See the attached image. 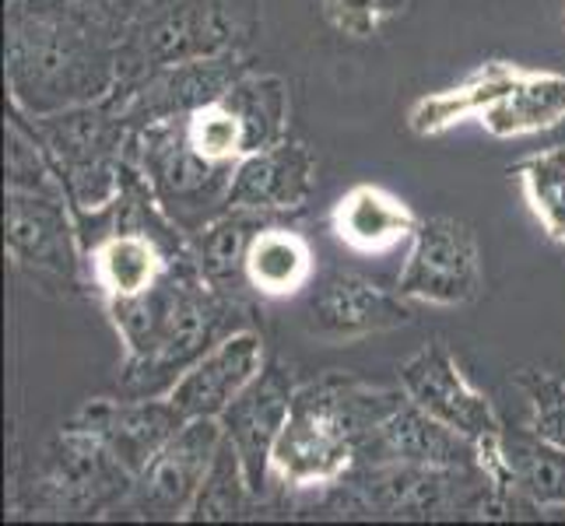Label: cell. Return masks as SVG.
I'll list each match as a JSON object with an SVG mask.
<instances>
[{
  "instance_id": "obj_25",
  "label": "cell",
  "mask_w": 565,
  "mask_h": 526,
  "mask_svg": "<svg viewBox=\"0 0 565 526\" xmlns=\"http://www.w3.org/2000/svg\"><path fill=\"white\" fill-rule=\"evenodd\" d=\"M267 222H278V218H270V214H260V211L225 207L218 218H211L201 232L190 236L193 264H198V270L214 288L232 296L239 285H246L243 278L246 253H249L253 236H257Z\"/></svg>"
},
{
  "instance_id": "obj_23",
  "label": "cell",
  "mask_w": 565,
  "mask_h": 526,
  "mask_svg": "<svg viewBox=\"0 0 565 526\" xmlns=\"http://www.w3.org/2000/svg\"><path fill=\"white\" fill-rule=\"evenodd\" d=\"M565 120V74L520 71L516 82L478 116L492 138H531Z\"/></svg>"
},
{
  "instance_id": "obj_9",
  "label": "cell",
  "mask_w": 565,
  "mask_h": 526,
  "mask_svg": "<svg viewBox=\"0 0 565 526\" xmlns=\"http://www.w3.org/2000/svg\"><path fill=\"white\" fill-rule=\"evenodd\" d=\"M77 225L95 228V236L85 239V264L88 285L103 302L145 296L190 253V239L180 228L113 225L106 211L77 214Z\"/></svg>"
},
{
  "instance_id": "obj_3",
  "label": "cell",
  "mask_w": 565,
  "mask_h": 526,
  "mask_svg": "<svg viewBox=\"0 0 565 526\" xmlns=\"http://www.w3.org/2000/svg\"><path fill=\"white\" fill-rule=\"evenodd\" d=\"M320 509L348 519H495V489L481 463H362L323 489Z\"/></svg>"
},
{
  "instance_id": "obj_19",
  "label": "cell",
  "mask_w": 565,
  "mask_h": 526,
  "mask_svg": "<svg viewBox=\"0 0 565 526\" xmlns=\"http://www.w3.org/2000/svg\"><path fill=\"white\" fill-rule=\"evenodd\" d=\"M309 316L313 334L327 341H355L415 323V302H407L397 288L386 291L352 270H338L317 288Z\"/></svg>"
},
{
  "instance_id": "obj_27",
  "label": "cell",
  "mask_w": 565,
  "mask_h": 526,
  "mask_svg": "<svg viewBox=\"0 0 565 526\" xmlns=\"http://www.w3.org/2000/svg\"><path fill=\"white\" fill-rule=\"evenodd\" d=\"M510 175H516L523 201L541 222L544 236L565 246V144L527 154L510 169Z\"/></svg>"
},
{
  "instance_id": "obj_24",
  "label": "cell",
  "mask_w": 565,
  "mask_h": 526,
  "mask_svg": "<svg viewBox=\"0 0 565 526\" xmlns=\"http://www.w3.org/2000/svg\"><path fill=\"white\" fill-rule=\"evenodd\" d=\"M317 257L302 232L267 222L249 243L243 278L260 299H291L313 281Z\"/></svg>"
},
{
  "instance_id": "obj_10",
  "label": "cell",
  "mask_w": 565,
  "mask_h": 526,
  "mask_svg": "<svg viewBox=\"0 0 565 526\" xmlns=\"http://www.w3.org/2000/svg\"><path fill=\"white\" fill-rule=\"evenodd\" d=\"M222 418H190L166 450L134 477L127 498L116 505L124 519H186L201 484L222 450Z\"/></svg>"
},
{
  "instance_id": "obj_18",
  "label": "cell",
  "mask_w": 565,
  "mask_h": 526,
  "mask_svg": "<svg viewBox=\"0 0 565 526\" xmlns=\"http://www.w3.org/2000/svg\"><path fill=\"white\" fill-rule=\"evenodd\" d=\"M317 190V159L299 141H278L270 148L249 151L232 165L228 207L278 214H296L309 204Z\"/></svg>"
},
{
  "instance_id": "obj_2",
  "label": "cell",
  "mask_w": 565,
  "mask_h": 526,
  "mask_svg": "<svg viewBox=\"0 0 565 526\" xmlns=\"http://www.w3.org/2000/svg\"><path fill=\"white\" fill-rule=\"evenodd\" d=\"M401 400L404 389L365 386L344 373L296 386L270 457V481L285 492H323L344 481L355 471L365 432Z\"/></svg>"
},
{
  "instance_id": "obj_20",
  "label": "cell",
  "mask_w": 565,
  "mask_h": 526,
  "mask_svg": "<svg viewBox=\"0 0 565 526\" xmlns=\"http://www.w3.org/2000/svg\"><path fill=\"white\" fill-rule=\"evenodd\" d=\"M422 218L407 207L397 193L376 183H359L338 197L330 211V232L334 239L355 253H386L401 243H412Z\"/></svg>"
},
{
  "instance_id": "obj_13",
  "label": "cell",
  "mask_w": 565,
  "mask_h": 526,
  "mask_svg": "<svg viewBox=\"0 0 565 526\" xmlns=\"http://www.w3.org/2000/svg\"><path fill=\"white\" fill-rule=\"evenodd\" d=\"M246 74V64L239 53L225 56H201L177 67L154 71L141 85H134L127 95H109V103L124 112V120L138 130L145 124L180 120L193 109H201L236 85V77Z\"/></svg>"
},
{
  "instance_id": "obj_31",
  "label": "cell",
  "mask_w": 565,
  "mask_h": 526,
  "mask_svg": "<svg viewBox=\"0 0 565 526\" xmlns=\"http://www.w3.org/2000/svg\"><path fill=\"white\" fill-rule=\"evenodd\" d=\"M516 386L527 400V432L565 450V379L544 368H520Z\"/></svg>"
},
{
  "instance_id": "obj_11",
  "label": "cell",
  "mask_w": 565,
  "mask_h": 526,
  "mask_svg": "<svg viewBox=\"0 0 565 526\" xmlns=\"http://www.w3.org/2000/svg\"><path fill=\"white\" fill-rule=\"evenodd\" d=\"M397 291L407 302L457 309L478 299L481 257L475 228L460 218H422L412 249L397 275Z\"/></svg>"
},
{
  "instance_id": "obj_30",
  "label": "cell",
  "mask_w": 565,
  "mask_h": 526,
  "mask_svg": "<svg viewBox=\"0 0 565 526\" xmlns=\"http://www.w3.org/2000/svg\"><path fill=\"white\" fill-rule=\"evenodd\" d=\"M186 138L214 165H236L246 154V127L225 95L186 116Z\"/></svg>"
},
{
  "instance_id": "obj_33",
  "label": "cell",
  "mask_w": 565,
  "mask_h": 526,
  "mask_svg": "<svg viewBox=\"0 0 565 526\" xmlns=\"http://www.w3.org/2000/svg\"><path fill=\"white\" fill-rule=\"evenodd\" d=\"M141 4L145 0H74V8L82 11L88 22H95L116 39L130 25V18L141 11Z\"/></svg>"
},
{
  "instance_id": "obj_16",
  "label": "cell",
  "mask_w": 565,
  "mask_h": 526,
  "mask_svg": "<svg viewBox=\"0 0 565 526\" xmlns=\"http://www.w3.org/2000/svg\"><path fill=\"white\" fill-rule=\"evenodd\" d=\"M264 373V341L257 330H232L172 383L169 400L190 418H222L228 404Z\"/></svg>"
},
{
  "instance_id": "obj_22",
  "label": "cell",
  "mask_w": 565,
  "mask_h": 526,
  "mask_svg": "<svg viewBox=\"0 0 565 526\" xmlns=\"http://www.w3.org/2000/svg\"><path fill=\"white\" fill-rule=\"evenodd\" d=\"M523 67L510 61H489L478 71H471L460 85L428 92L407 109V127L418 138H439V133L454 130L463 120H478V116L489 109L499 95L516 82V74Z\"/></svg>"
},
{
  "instance_id": "obj_28",
  "label": "cell",
  "mask_w": 565,
  "mask_h": 526,
  "mask_svg": "<svg viewBox=\"0 0 565 526\" xmlns=\"http://www.w3.org/2000/svg\"><path fill=\"white\" fill-rule=\"evenodd\" d=\"M8 190L67 197L64 180H61V172H56L46 144L39 141L35 127L18 106H11L8 112Z\"/></svg>"
},
{
  "instance_id": "obj_15",
  "label": "cell",
  "mask_w": 565,
  "mask_h": 526,
  "mask_svg": "<svg viewBox=\"0 0 565 526\" xmlns=\"http://www.w3.org/2000/svg\"><path fill=\"white\" fill-rule=\"evenodd\" d=\"M291 397H296V386H291L285 368L264 365V373L222 415L225 439L236 446L246 481L257 498H264L270 492V484H275L270 481V457H275L278 436L288 421Z\"/></svg>"
},
{
  "instance_id": "obj_21",
  "label": "cell",
  "mask_w": 565,
  "mask_h": 526,
  "mask_svg": "<svg viewBox=\"0 0 565 526\" xmlns=\"http://www.w3.org/2000/svg\"><path fill=\"white\" fill-rule=\"evenodd\" d=\"M505 460V519L516 513L565 509V450L527 428L502 432Z\"/></svg>"
},
{
  "instance_id": "obj_32",
  "label": "cell",
  "mask_w": 565,
  "mask_h": 526,
  "mask_svg": "<svg viewBox=\"0 0 565 526\" xmlns=\"http://www.w3.org/2000/svg\"><path fill=\"white\" fill-rule=\"evenodd\" d=\"M323 18L348 39H369L383 22L397 18L407 0H320Z\"/></svg>"
},
{
  "instance_id": "obj_5",
  "label": "cell",
  "mask_w": 565,
  "mask_h": 526,
  "mask_svg": "<svg viewBox=\"0 0 565 526\" xmlns=\"http://www.w3.org/2000/svg\"><path fill=\"white\" fill-rule=\"evenodd\" d=\"M29 116V112H25ZM67 190L74 214L106 211L124 190L134 127L109 99L29 116Z\"/></svg>"
},
{
  "instance_id": "obj_7",
  "label": "cell",
  "mask_w": 565,
  "mask_h": 526,
  "mask_svg": "<svg viewBox=\"0 0 565 526\" xmlns=\"http://www.w3.org/2000/svg\"><path fill=\"white\" fill-rule=\"evenodd\" d=\"M134 474L109 453V446L77 425H64L29 489V509L53 519H85L116 513L130 492Z\"/></svg>"
},
{
  "instance_id": "obj_12",
  "label": "cell",
  "mask_w": 565,
  "mask_h": 526,
  "mask_svg": "<svg viewBox=\"0 0 565 526\" xmlns=\"http://www.w3.org/2000/svg\"><path fill=\"white\" fill-rule=\"evenodd\" d=\"M397 383L407 400H415L422 411L446 421L478 446L502 436V418L492 400L471 386L457 365L454 351L443 341L418 347L412 358H404L397 368Z\"/></svg>"
},
{
  "instance_id": "obj_1",
  "label": "cell",
  "mask_w": 565,
  "mask_h": 526,
  "mask_svg": "<svg viewBox=\"0 0 565 526\" xmlns=\"http://www.w3.org/2000/svg\"><path fill=\"white\" fill-rule=\"evenodd\" d=\"M116 43L77 11L8 18V92L29 116L103 103L116 92Z\"/></svg>"
},
{
  "instance_id": "obj_14",
  "label": "cell",
  "mask_w": 565,
  "mask_h": 526,
  "mask_svg": "<svg viewBox=\"0 0 565 526\" xmlns=\"http://www.w3.org/2000/svg\"><path fill=\"white\" fill-rule=\"evenodd\" d=\"M67 425L85 428V432L99 436L109 453L120 460L127 471L138 477L145 466L166 450V442L180 432L186 418L177 411L166 394L162 397H95L85 400L71 415Z\"/></svg>"
},
{
  "instance_id": "obj_26",
  "label": "cell",
  "mask_w": 565,
  "mask_h": 526,
  "mask_svg": "<svg viewBox=\"0 0 565 526\" xmlns=\"http://www.w3.org/2000/svg\"><path fill=\"white\" fill-rule=\"evenodd\" d=\"M225 103L239 112L246 127V154L270 148L288 138V85L278 74L236 77V85L225 92Z\"/></svg>"
},
{
  "instance_id": "obj_17",
  "label": "cell",
  "mask_w": 565,
  "mask_h": 526,
  "mask_svg": "<svg viewBox=\"0 0 565 526\" xmlns=\"http://www.w3.org/2000/svg\"><path fill=\"white\" fill-rule=\"evenodd\" d=\"M478 442L457 428L433 418L415 400H401L386 418L365 432L359 463H428V466H471L478 463Z\"/></svg>"
},
{
  "instance_id": "obj_29",
  "label": "cell",
  "mask_w": 565,
  "mask_h": 526,
  "mask_svg": "<svg viewBox=\"0 0 565 526\" xmlns=\"http://www.w3.org/2000/svg\"><path fill=\"white\" fill-rule=\"evenodd\" d=\"M257 502L253 495L249 481H246V471H243V460L236 453V446L228 439H222V450L214 457L211 471L201 484L198 498L190 505V516L193 523L201 519H239L249 513V505Z\"/></svg>"
},
{
  "instance_id": "obj_4",
  "label": "cell",
  "mask_w": 565,
  "mask_h": 526,
  "mask_svg": "<svg viewBox=\"0 0 565 526\" xmlns=\"http://www.w3.org/2000/svg\"><path fill=\"white\" fill-rule=\"evenodd\" d=\"M249 11L253 0H145L116 43L120 77L113 95H127L154 71L239 53Z\"/></svg>"
},
{
  "instance_id": "obj_8",
  "label": "cell",
  "mask_w": 565,
  "mask_h": 526,
  "mask_svg": "<svg viewBox=\"0 0 565 526\" xmlns=\"http://www.w3.org/2000/svg\"><path fill=\"white\" fill-rule=\"evenodd\" d=\"M8 257L46 288H82L88 281V264L71 201L53 193L8 190Z\"/></svg>"
},
{
  "instance_id": "obj_6",
  "label": "cell",
  "mask_w": 565,
  "mask_h": 526,
  "mask_svg": "<svg viewBox=\"0 0 565 526\" xmlns=\"http://www.w3.org/2000/svg\"><path fill=\"white\" fill-rule=\"evenodd\" d=\"M130 162L141 169L154 201L186 239L228 207L232 165H214L198 154L186 138V116L134 130Z\"/></svg>"
}]
</instances>
